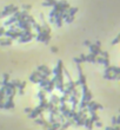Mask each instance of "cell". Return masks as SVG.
I'll list each match as a JSON object with an SVG mask.
<instances>
[{"mask_svg": "<svg viewBox=\"0 0 120 130\" xmlns=\"http://www.w3.org/2000/svg\"><path fill=\"white\" fill-rule=\"evenodd\" d=\"M55 4H57L55 0H45L44 2H43V6L44 7H53Z\"/></svg>", "mask_w": 120, "mask_h": 130, "instance_id": "5bb4252c", "label": "cell"}, {"mask_svg": "<svg viewBox=\"0 0 120 130\" xmlns=\"http://www.w3.org/2000/svg\"><path fill=\"white\" fill-rule=\"evenodd\" d=\"M68 97H70V96H67V95H62L61 97H59V104L66 103V102L68 101Z\"/></svg>", "mask_w": 120, "mask_h": 130, "instance_id": "d4e9b609", "label": "cell"}, {"mask_svg": "<svg viewBox=\"0 0 120 130\" xmlns=\"http://www.w3.org/2000/svg\"><path fill=\"white\" fill-rule=\"evenodd\" d=\"M48 82H49V77H48V78H46V79H41V81H39V83H38V84L40 85V87H41V89L44 90L45 87H47Z\"/></svg>", "mask_w": 120, "mask_h": 130, "instance_id": "2e32d148", "label": "cell"}, {"mask_svg": "<svg viewBox=\"0 0 120 130\" xmlns=\"http://www.w3.org/2000/svg\"><path fill=\"white\" fill-rule=\"evenodd\" d=\"M55 87L59 90V91H64V89H65V85H64V82H59V81H57L55 82Z\"/></svg>", "mask_w": 120, "mask_h": 130, "instance_id": "ac0fdd59", "label": "cell"}, {"mask_svg": "<svg viewBox=\"0 0 120 130\" xmlns=\"http://www.w3.org/2000/svg\"><path fill=\"white\" fill-rule=\"evenodd\" d=\"M43 109L39 108V107H37L35 109H32V111L30 112V118H35V117H38V116H40V115H43Z\"/></svg>", "mask_w": 120, "mask_h": 130, "instance_id": "8992f818", "label": "cell"}, {"mask_svg": "<svg viewBox=\"0 0 120 130\" xmlns=\"http://www.w3.org/2000/svg\"><path fill=\"white\" fill-rule=\"evenodd\" d=\"M49 40H51V34H49V33H44V37H43V40H41V42L45 44H48Z\"/></svg>", "mask_w": 120, "mask_h": 130, "instance_id": "603a6c76", "label": "cell"}, {"mask_svg": "<svg viewBox=\"0 0 120 130\" xmlns=\"http://www.w3.org/2000/svg\"><path fill=\"white\" fill-rule=\"evenodd\" d=\"M39 108H41L43 110H47V108H48V102H47V99H46V98H45V99H41V101H40Z\"/></svg>", "mask_w": 120, "mask_h": 130, "instance_id": "9a60e30c", "label": "cell"}, {"mask_svg": "<svg viewBox=\"0 0 120 130\" xmlns=\"http://www.w3.org/2000/svg\"><path fill=\"white\" fill-rule=\"evenodd\" d=\"M22 8H24L25 11H30V10H31V5H22Z\"/></svg>", "mask_w": 120, "mask_h": 130, "instance_id": "60d3db41", "label": "cell"}, {"mask_svg": "<svg viewBox=\"0 0 120 130\" xmlns=\"http://www.w3.org/2000/svg\"><path fill=\"white\" fill-rule=\"evenodd\" d=\"M103 62H104V58H103L101 56H97V63L103 65Z\"/></svg>", "mask_w": 120, "mask_h": 130, "instance_id": "d590c367", "label": "cell"}, {"mask_svg": "<svg viewBox=\"0 0 120 130\" xmlns=\"http://www.w3.org/2000/svg\"><path fill=\"white\" fill-rule=\"evenodd\" d=\"M62 22H64V18H62V14L59 12V13L54 17V24L57 26L60 27V26H62Z\"/></svg>", "mask_w": 120, "mask_h": 130, "instance_id": "9c48e42d", "label": "cell"}, {"mask_svg": "<svg viewBox=\"0 0 120 130\" xmlns=\"http://www.w3.org/2000/svg\"><path fill=\"white\" fill-rule=\"evenodd\" d=\"M24 31H25V30H24ZM34 37H35V36H34L32 32H30V31H25V34L21 36L20 38H18V39H19L20 43H28V42H31Z\"/></svg>", "mask_w": 120, "mask_h": 130, "instance_id": "3957f363", "label": "cell"}, {"mask_svg": "<svg viewBox=\"0 0 120 130\" xmlns=\"http://www.w3.org/2000/svg\"><path fill=\"white\" fill-rule=\"evenodd\" d=\"M31 111H32V109H31V108H26V109H25V112H27V114H30Z\"/></svg>", "mask_w": 120, "mask_h": 130, "instance_id": "7dc6e473", "label": "cell"}, {"mask_svg": "<svg viewBox=\"0 0 120 130\" xmlns=\"http://www.w3.org/2000/svg\"><path fill=\"white\" fill-rule=\"evenodd\" d=\"M5 28L4 27H0V37H4V33H5Z\"/></svg>", "mask_w": 120, "mask_h": 130, "instance_id": "b9f144b4", "label": "cell"}, {"mask_svg": "<svg viewBox=\"0 0 120 130\" xmlns=\"http://www.w3.org/2000/svg\"><path fill=\"white\" fill-rule=\"evenodd\" d=\"M31 25H32V27H33V28H34V30H35V31H37L38 33L43 31V28H41V25H39V24H37V22H33V24H31Z\"/></svg>", "mask_w": 120, "mask_h": 130, "instance_id": "cb8c5ba5", "label": "cell"}, {"mask_svg": "<svg viewBox=\"0 0 120 130\" xmlns=\"http://www.w3.org/2000/svg\"><path fill=\"white\" fill-rule=\"evenodd\" d=\"M105 73H112V66L108 65L106 69H105Z\"/></svg>", "mask_w": 120, "mask_h": 130, "instance_id": "74e56055", "label": "cell"}, {"mask_svg": "<svg viewBox=\"0 0 120 130\" xmlns=\"http://www.w3.org/2000/svg\"><path fill=\"white\" fill-rule=\"evenodd\" d=\"M98 109H103V105H100V104L95 103L94 101H90L87 102V110L88 112H91V111H95V110H98Z\"/></svg>", "mask_w": 120, "mask_h": 130, "instance_id": "277c9868", "label": "cell"}, {"mask_svg": "<svg viewBox=\"0 0 120 130\" xmlns=\"http://www.w3.org/2000/svg\"><path fill=\"white\" fill-rule=\"evenodd\" d=\"M106 130H119V128H118V127H115V128H111V127H108V128H106Z\"/></svg>", "mask_w": 120, "mask_h": 130, "instance_id": "f6af8a7d", "label": "cell"}, {"mask_svg": "<svg viewBox=\"0 0 120 130\" xmlns=\"http://www.w3.org/2000/svg\"><path fill=\"white\" fill-rule=\"evenodd\" d=\"M92 97H93V95H92V92L90 91V90L82 93V99H84V101H86V102L92 101Z\"/></svg>", "mask_w": 120, "mask_h": 130, "instance_id": "7c38bea8", "label": "cell"}, {"mask_svg": "<svg viewBox=\"0 0 120 130\" xmlns=\"http://www.w3.org/2000/svg\"><path fill=\"white\" fill-rule=\"evenodd\" d=\"M95 124H97V127H101V122H99V121H97V122H95Z\"/></svg>", "mask_w": 120, "mask_h": 130, "instance_id": "681fc988", "label": "cell"}, {"mask_svg": "<svg viewBox=\"0 0 120 130\" xmlns=\"http://www.w3.org/2000/svg\"><path fill=\"white\" fill-rule=\"evenodd\" d=\"M38 97H39V99H40V101L46 98V92H45V90H43V89H41V90L38 92Z\"/></svg>", "mask_w": 120, "mask_h": 130, "instance_id": "484cf974", "label": "cell"}, {"mask_svg": "<svg viewBox=\"0 0 120 130\" xmlns=\"http://www.w3.org/2000/svg\"><path fill=\"white\" fill-rule=\"evenodd\" d=\"M37 71L44 73L45 76H47V77H49L52 75V70H49L48 66H46V65H40V66H38V67H37Z\"/></svg>", "mask_w": 120, "mask_h": 130, "instance_id": "5b68a950", "label": "cell"}, {"mask_svg": "<svg viewBox=\"0 0 120 130\" xmlns=\"http://www.w3.org/2000/svg\"><path fill=\"white\" fill-rule=\"evenodd\" d=\"M84 45H86V46H90V45H91V42H90V40H85V42H84Z\"/></svg>", "mask_w": 120, "mask_h": 130, "instance_id": "bcb514c9", "label": "cell"}, {"mask_svg": "<svg viewBox=\"0 0 120 130\" xmlns=\"http://www.w3.org/2000/svg\"><path fill=\"white\" fill-rule=\"evenodd\" d=\"M103 65H104L105 67H107L109 65V60H108V58H104V62H103Z\"/></svg>", "mask_w": 120, "mask_h": 130, "instance_id": "8d00e7d4", "label": "cell"}, {"mask_svg": "<svg viewBox=\"0 0 120 130\" xmlns=\"http://www.w3.org/2000/svg\"><path fill=\"white\" fill-rule=\"evenodd\" d=\"M0 109H4V101L0 99Z\"/></svg>", "mask_w": 120, "mask_h": 130, "instance_id": "c3c4849f", "label": "cell"}, {"mask_svg": "<svg viewBox=\"0 0 120 130\" xmlns=\"http://www.w3.org/2000/svg\"><path fill=\"white\" fill-rule=\"evenodd\" d=\"M112 122H113V125L119 124V119L117 118V117H113V118H112Z\"/></svg>", "mask_w": 120, "mask_h": 130, "instance_id": "ab89813d", "label": "cell"}, {"mask_svg": "<svg viewBox=\"0 0 120 130\" xmlns=\"http://www.w3.org/2000/svg\"><path fill=\"white\" fill-rule=\"evenodd\" d=\"M90 50H91V53L94 54V56H99L100 52H101V49L99 46H97L95 44H91L90 45Z\"/></svg>", "mask_w": 120, "mask_h": 130, "instance_id": "ba28073f", "label": "cell"}, {"mask_svg": "<svg viewBox=\"0 0 120 130\" xmlns=\"http://www.w3.org/2000/svg\"><path fill=\"white\" fill-rule=\"evenodd\" d=\"M35 123H37V124H43V123H44V119H41V118L35 119Z\"/></svg>", "mask_w": 120, "mask_h": 130, "instance_id": "7bdbcfd3", "label": "cell"}, {"mask_svg": "<svg viewBox=\"0 0 120 130\" xmlns=\"http://www.w3.org/2000/svg\"><path fill=\"white\" fill-rule=\"evenodd\" d=\"M62 67H64V64H62V62H61V60H59V62H58V65L55 66L53 70H52V73L57 77V81H59V82H64Z\"/></svg>", "mask_w": 120, "mask_h": 130, "instance_id": "6da1fadb", "label": "cell"}, {"mask_svg": "<svg viewBox=\"0 0 120 130\" xmlns=\"http://www.w3.org/2000/svg\"><path fill=\"white\" fill-rule=\"evenodd\" d=\"M93 123H94V122H93L91 118H88V119L86 118V119H85V122H84V125H85L87 129H92V128H93Z\"/></svg>", "mask_w": 120, "mask_h": 130, "instance_id": "e0dca14e", "label": "cell"}, {"mask_svg": "<svg viewBox=\"0 0 120 130\" xmlns=\"http://www.w3.org/2000/svg\"><path fill=\"white\" fill-rule=\"evenodd\" d=\"M51 51H52L53 53H57V52H58V47H55V46H52V47H51Z\"/></svg>", "mask_w": 120, "mask_h": 130, "instance_id": "ee69618b", "label": "cell"}, {"mask_svg": "<svg viewBox=\"0 0 120 130\" xmlns=\"http://www.w3.org/2000/svg\"><path fill=\"white\" fill-rule=\"evenodd\" d=\"M71 95L72 96H75V97H80V92H79V90H78L76 87H74L71 91Z\"/></svg>", "mask_w": 120, "mask_h": 130, "instance_id": "f1b7e54d", "label": "cell"}, {"mask_svg": "<svg viewBox=\"0 0 120 130\" xmlns=\"http://www.w3.org/2000/svg\"><path fill=\"white\" fill-rule=\"evenodd\" d=\"M40 73L41 72H39V71H34L32 75L30 76V81L32 82V83H39V76H40Z\"/></svg>", "mask_w": 120, "mask_h": 130, "instance_id": "30bf717a", "label": "cell"}, {"mask_svg": "<svg viewBox=\"0 0 120 130\" xmlns=\"http://www.w3.org/2000/svg\"><path fill=\"white\" fill-rule=\"evenodd\" d=\"M16 22V18L14 16L13 17H11L7 22H5V26H10V25H12V24H15Z\"/></svg>", "mask_w": 120, "mask_h": 130, "instance_id": "44dd1931", "label": "cell"}, {"mask_svg": "<svg viewBox=\"0 0 120 130\" xmlns=\"http://www.w3.org/2000/svg\"><path fill=\"white\" fill-rule=\"evenodd\" d=\"M25 87H26V82H21L20 83V85L18 87V91H19V93L20 95H24V90H25Z\"/></svg>", "mask_w": 120, "mask_h": 130, "instance_id": "ffe728a7", "label": "cell"}, {"mask_svg": "<svg viewBox=\"0 0 120 130\" xmlns=\"http://www.w3.org/2000/svg\"><path fill=\"white\" fill-rule=\"evenodd\" d=\"M64 20H66V22H68V24H71V22L74 20V16H68V14H67V17H66Z\"/></svg>", "mask_w": 120, "mask_h": 130, "instance_id": "1f68e13d", "label": "cell"}, {"mask_svg": "<svg viewBox=\"0 0 120 130\" xmlns=\"http://www.w3.org/2000/svg\"><path fill=\"white\" fill-rule=\"evenodd\" d=\"M0 18H2V16H1V11H0Z\"/></svg>", "mask_w": 120, "mask_h": 130, "instance_id": "816d5d0a", "label": "cell"}, {"mask_svg": "<svg viewBox=\"0 0 120 130\" xmlns=\"http://www.w3.org/2000/svg\"><path fill=\"white\" fill-rule=\"evenodd\" d=\"M0 84H1V82H0Z\"/></svg>", "mask_w": 120, "mask_h": 130, "instance_id": "f5cc1de1", "label": "cell"}, {"mask_svg": "<svg viewBox=\"0 0 120 130\" xmlns=\"http://www.w3.org/2000/svg\"><path fill=\"white\" fill-rule=\"evenodd\" d=\"M19 11V8L18 7H15L14 5H8L6 6L5 8H4V11H1V16H2V18H5V17L7 16H12V14H14L15 12Z\"/></svg>", "mask_w": 120, "mask_h": 130, "instance_id": "7a4b0ae2", "label": "cell"}, {"mask_svg": "<svg viewBox=\"0 0 120 130\" xmlns=\"http://www.w3.org/2000/svg\"><path fill=\"white\" fill-rule=\"evenodd\" d=\"M112 73H120V67H118V66H112Z\"/></svg>", "mask_w": 120, "mask_h": 130, "instance_id": "e575fe53", "label": "cell"}, {"mask_svg": "<svg viewBox=\"0 0 120 130\" xmlns=\"http://www.w3.org/2000/svg\"><path fill=\"white\" fill-rule=\"evenodd\" d=\"M0 45L1 46H10V45H12V39L0 37Z\"/></svg>", "mask_w": 120, "mask_h": 130, "instance_id": "8fae6325", "label": "cell"}, {"mask_svg": "<svg viewBox=\"0 0 120 130\" xmlns=\"http://www.w3.org/2000/svg\"><path fill=\"white\" fill-rule=\"evenodd\" d=\"M119 42H120V36H117V38H115L111 44H112V45H115V44H118Z\"/></svg>", "mask_w": 120, "mask_h": 130, "instance_id": "f35d334b", "label": "cell"}, {"mask_svg": "<svg viewBox=\"0 0 120 130\" xmlns=\"http://www.w3.org/2000/svg\"><path fill=\"white\" fill-rule=\"evenodd\" d=\"M5 97H6L5 89H4V87H0V99H1V101H5Z\"/></svg>", "mask_w": 120, "mask_h": 130, "instance_id": "83f0119b", "label": "cell"}, {"mask_svg": "<svg viewBox=\"0 0 120 130\" xmlns=\"http://www.w3.org/2000/svg\"><path fill=\"white\" fill-rule=\"evenodd\" d=\"M78 58H79V60H80V64H81V63H85V62H86V54H80V57H78Z\"/></svg>", "mask_w": 120, "mask_h": 130, "instance_id": "836d02e7", "label": "cell"}, {"mask_svg": "<svg viewBox=\"0 0 120 130\" xmlns=\"http://www.w3.org/2000/svg\"><path fill=\"white\" fill-rule=\"evenodd\" d=\"M86 62L95 64V63H97V56H94V54H92V53L87 54V56H86Z\"/></svg>", "mask_w": 120, "mask_h": 130, "instance_id": "4fadbf2b", "label": "cell"}, {"mask_svg": "<svg viewBox=\"0 0 120 130\" xmlns=\"http://www.w3.org/2000/svg\"><path fill=\"white\" fill-rule=\"evenodd\" d=\"M14 108V102H13V97L7 96V101L4 102V109H13Z\"/></svg>", "mask_w": 120, "mask_h": 130, "instance_id": "52a82bcc", "label": "cell"}, {"mask_svg": "<svg viewBox=\"0 0 120 130\" xmlns=\"http://www.w3.org/2000/svg\"><path fill=\"white\" fill-rule=\"evenodd\" d=\"M8 82H10V75H8V73H5V75H4V81L1 82V85L4 87V85L7 84Z\"/></svg>", "mask_w": 120, "mask_h": 130, "instance_id": "4316f807", "label": "cell"}, {"mask_svg": "<svg viewBox=\"0 0 120 130\" xmlns=\"http://www.w3.org/2000/svg\"><path fill=\"white\" fill-rule=\"evenodd\" d=\"M76 12H78V7H70L67 10V14L68 16H75Z\"/></svg>", "mask_w": 120, "mask_h": 130, "instance_id": "7402d4cb", "label": "cell"}, {"mask_svg": "<svg viewBox=\"0 0 120 130\" xmlns=\"http://www.w3.org/2000/svg\"><path fill=\"white\" fill-rule=\"evenodd\" d=\"M11 83H12V85H13L14 87H15V89H18V87L20 85V83H21V82L19 81V79H14V81L11 82Z\"/></svg>", "mask_w": 120, "mask_h": 130, "instance_id": "d6a6232c", "label": "cell"}, {"mask_svg": "<svg viewBox=\"0 0 120 130\" xmlns=\"http://www.w3.org/2000/svg\"><path fill=\"white\" fill-rule=\"evenodd\" d=\"M25 20H27V22H30V24H33V22H35V19H34V18H33L32 16H30V14H27V16H26Z\"/></svg>", "mask_w": 120, "mask_h": 130, "instance_id": "4dcf8cb0", "label": "cell"}, {"mask_svg": "<svg viewBox=\"0 0 120 130\" xmlns=\"http://www.w3.org/2000/svg\"><path fill=\"white\" fill-rule=\"evenodd\" d=\"M95 45H97V46H99V47H100V45H101V43H100V42H97V44H95Z\"/></svg>", "mask_w": 120, "mask_h": 130, "instance_id": "f907efd6", "label": "cell"}, {"mask_svg": "<svg viewBox=\"0 0 120 130\" xmlns=\"http://www.w3.org/2000/svg\"><path fill=\"white\" fill-rule=\"evenodd\" d=\"M78 104H79V108H80V109L87 108V102H86V101H84V99H81V101H80Z\"/></svg>", "mask_w": 120, "mask_h": 130, "instance_id": "f546056e", "label": "cell"}, {"mask_svg": "<svg viewBox=\"0 0 120 130\" xmlns=\"http://www.w3.org/2000/svg\"><path fill=\"white\" fill-rule=\"evenodd\" d=\"M49 102H51L52 104H54V105H59V97H58L57 95H52Z\"/></svg>", "mask_w": 120, "mask_h": 130, "instance_id": "d6986e66", "label": "cell"}]
</instances>
